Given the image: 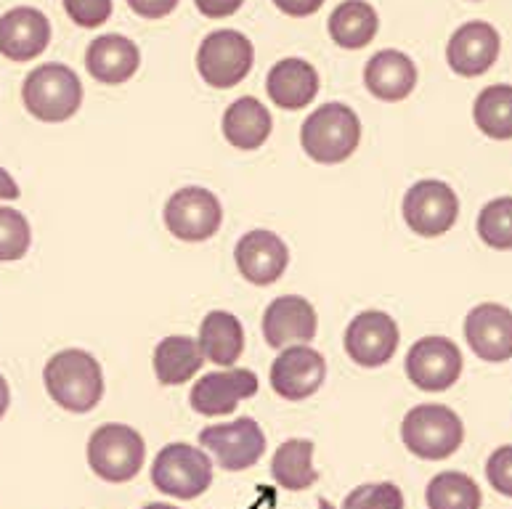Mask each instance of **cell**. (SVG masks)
I'll return each mask as SVG.
<instances>
[{
  "label": "cell",
  "instance_id": "7",
  "mask_svg": "<svg viewBox=\"0 0 512 509\" xmlns=\"http://www.w3.org/2000/svg\"><path fill=\"white\" fill-rule=\"evenodd\" d=\"M255 59L253 43L237 30L210 32L197 51V69L213 88H234L250 75Z\"/></svg>",
  "mask_w": 512,
  "mask_h": 509
},
{
  "label": "cell",
  "instance_id": "34",
  "mask_svg": "<svg viewBox=\"0 0 512 509\" xmlns=\"http://www.w3.org/2000/svg\"><path fill=\"white\" fill-rule=\"evenodd\" d=\"M486 478L491 488L512 499V446H499L486 462Z\"/></svg>",
  "mask_w": 512,
  "mask_h": 509
},
{
  "label": "cell",
  "instance_id": "4",
  "mask_svg": "<svg viewBox=\"0 0 512 509\" xmlns=\"http://www.w3.org/2000/svg\"><path fill=\"white\" fill-rule=\"evenodd\" d=\"M22 101L32 117L43 122H64L83 104L80 77L67 64H43L32 69L22 85Z\"/></svg>",
  "mask_w": 512,
  "mask_h": 509
},
{
  "label": "cell",
  "instance_id": "17",
  "mask_svg": "<svg viewBox=\"0 0 512 509\" xmlns=\"http://www.w3.org/2000/svg\"><path fill=\"white\" fill-rule=\"evenodd\" d=\"M237 268L250 284L268 287L282 279L290 263L287 244L274 231H250L237 242Z\"/></svg>",
  "mask_w": 512,
  "mask_h": 509
},
{
  "label": "cell",
  "instance_id": "12",
  "mask_svg": "<svg viewBox=\"0 0 512 509\" xmlns=\"http://www.w3.org/2000/svg\"><path fill=\"white\" fill-rule=\"evenodd\" d=\"M398 350V324L383 311H364L345 329V353L359 366L377 369Z\"/></svg>",
  "mask_w": 512,
  "mask_h": 509
},
{
  "label": "cell",
  "instance_id": "14",
  "mask_svg": "<svg viewBox=\"0 0 512 509\" xmlns=\"http://www.w3.org/2000/svg\"><path fill=\"white\" fill-rule=\"evenodd\" d=\"M465 340L475 356L489 364L512 358V311L499 303H481L467 313Z\"/></svg>",
  "mask_w": 512,
  "mask_h": 509
},
{
  "label": "cell",
  "instance_id": "30",
  "mask_svg": "<svg viewBox=\"0 0 512 509\" xmlns=\"http://www.w3.org/2000/svg\"><path fill=\"white\" fill-rule=\"evenodd\" d=\"M478 236L491 250H512V197L491 199L478 215Z\"/></svg>",
  "mask_w": 512,
  "mask_h": 509
},
{
  "label": "cell",
  "instance_id": "41",
  "mask_svg": "<svg viewBox=\"0 0 512 509\" xmlns=\"http://www.w3.org/2000/svg\"><path fill=\"white\" fill-rule=\"evenodd\" d=\"M319 509H335V504L327 502V499H321V502H319Z\"/></svg>",
  "mask_w": 512,
  "mask_h": 509
},
{
  "label": "cell",
  "instance_id": "36",
  "mask_svg": "<svg viewBox=\"0 0 512 509\" xmlns=\"http://www.w3.org/2000/svg\"><path fill=\"white\" fill-rule=\"evenodd\" d=\"M199 8V14H205L207 19H226V16L237 14L245 0H194Z\"/></svg>",
  "mask_w": 512,
  "mask_h": 509
},
{
  "label": "cell",
  "instance_id": "35",
  "mask_svg": "<svg viewBox=\"0 0 512 509\" xmlns=\"http://www.w3.org/2000/svg\"><path fill=\"white\" fill-rule=\"evenodd\" d=\"M128 6L144 19H162L178 6V0H128Z\"/></svg>",
  "mask_w": 512,
  "mask_h": 509
},
{
  "label": "cell",
  "instance_id": "9",
  "mask_svg": "<svg viewBox=\"0 0 512 509\" xmlns=\"http://www.w3.org/2000/svg\"><path fill=\"white\" fill-rule=\"evenodd\" d=\"M223 221L221 202L213 191L186 186L165 205V226L181 242H207L218 234Z\"/></svg>",
  "mask_w": 512,
  "mask_h": 509
},
{
  "label": "cell",
  "instance_id": "39",
  "mask_svg": "<svg viewBox=\"0 0 512 509\" xmlns=\"http://www.w3.org/2000/svg\"><path fill=\"white\" fill-rule=\"evenodd\" d=\"M8 403H11V390H8V382L3 380V374H0V419L6 417Z\"/></svg>",
  "mask_w": 512,
  "mask_h": 509
},
{
  "label": "cell",
  "instance_id": "10",
  "mask_svg": "<svg viewBox=\"0 0 512 509\" xmlns=\"http://www.w3.org/2000/svg\"><path fill=\"white\" fill-rule=\"evenodd\" d=\"M199 443L215 456L218 467L226 472H242L253 467L266 454V433L250 417H239L229 425L205 427Z\"/></svg>",
  "mask_w": 512,
  "mask_h": 509
},
{
  "label": "cell",
  "instance_id": "8",
  "mask_svg": "<svg viewBox=\"0 0 512 509\" xmlns=\"http://www.w3.org/2000/svg\"><path fill=\"white\" fill-rule=\"evenodd\" d=\"M459 218V199L444 181H417L404 197V221L420 236L449 234Z\"/></svg>",
  "mask_w": 512,
  "mask_h": 509
},
{
  "label": "cell",
  "instance_id": "37",
  "mask_svg": "<svg viewBox=\"0 0 512 509\" xmlns=\"http://www.w3.org/2000/svg\"><path fill=\"white\" fill-rule=\"evenodd\" d=\"M274 6L287 16H295V19H303V16L316 14L324 0H274Z\"/></svg>",
  "mask_w": 512,
  "mask_h": 509
},
{
  "label": "cell",
  "instance_id": "38",
  "mask_svg": "<svg viewBox=\"0 0 512 509\" xmlns=\"http://www.w3.org/2000/svg\"><path fill=\"white\" fill-rule=\"evenodd\" d=\"M19 197H22V191H19L16 181L6 173V170L0 168V199H8V202H14V199H19Z\"/></svg>",
  "mask_w": 512,
  "mask_h": 509
},
{
  "label": "cell",
  "instance_id": "6",
  "mask_svg": "<svg viewBox=\"0 0 512 509\" xmlns=\"http://www.w3.org/2000/svg\"><path fill=\"white\" fill-rule=\"evenodd\" d=\"M146 459L144 438L128 425H101L88 441V464L107 483H128Z\"/></svg>",
  "mask_w": 512,
  "mask_h": 509
},
{
  "label": "cell",
  "instance_id": "15",
  "mask_svg": "<svg viewBox=\"0 0 512 509\" xmlns=\"http://www.w3.org/2000/svg\"><path fill=\"white\" fill-rule=\"evenodd\" d=\"M51 43V22L43 11L30 6L11 8L0 16V54L8 61L38 59Z\"/></svg>",
  "mask_w": 512,
  "mask_h": 509
},
{
  "label": "cell",
  "instance_id": "29",
  "mask_svg": "<svg viewBox=\"0 0 512 509\" xmlns=\"http://www.w3.org/2000/svg\"><path fill=\"white\" fill-rule=\"evenodd\" d=\"M428 509H481V488L465 472H441L425 491Z\"/></svg>",
  "mask_w": 512,
  "mask_h": 509
},
{
  "label": "cell",
  "instance_id": "22",
  "mask_svg": "<svg viewBox=\"0 0 512 509\" xmlns=\"http://www.w3.org/2000/svg\"><path fill=\"white\" fill-rule=\"evenodd\" d=\"M364 83L369 93L380 101H404L417 85V67L401 51H380L367 61L364 69Z\"/></svg>",
  "mask_w": 512,
  "mask_h": 509
},
{
  "label": "cell",
  "instance_id": "16",
  "mask_svg": "<svg viewBox=\"0 0 512 509\" xmlns=\"http://www.w3.org/2000/svg\"><path fill=\"white\" fill-rule=\"evenodd\" d=\"M258 393V377L250 369H229V372L205 374L194 385L192 409L205 417H226L237 409L239 401Z\"/></svg>",
  "mask_w": 512,
  "mask_h": 509
},
{
  "label": "cell",
  "instance_id": "40",
  "mask_svg": "<svg viewBox=\"0 0 512 509\" xmlns=\"http://www.w3.org/2000/svg\"><path fill=\"white\" fill-rule=\"evenodd\" d=\"M144 509H178V507H173V504H149V507H144Z\"/></svg>",
  "mask_w": 512,
  "mask_h": 509
},
{
  "label": "cell",
  "instance_id": "25",
  "mask_svg": "<svg viewBox=\"0 0 512 509\" xmlns=\"http://www.w3.org/2000/svg\"><path fill=\"white\" fill-rule=\"evenodd\" d=\"M377 30H380V19L367 0H343L329 16V38L348 51L369 46Z\"/></svg>",
  "mask_w": 512,
  "mask_h": 509
},
{
  "label": "cell",
  "instance_id": "28",
  "mask_svg": "<svg viewBox=\"0 0 512 509\" xmlns=\"http://www.w3.org/2000/svg\"><path fill=\"white\" fill-rule=\"evenodd\" d=\"M473 120L483 136L494 141L512 138V85H489L478 93Z\"/></svg>",
  "mask_w": 512,
  "mask_h": 509
},
{
  "label": "cell",
  "instance_id": "2",
  "mask_svg": "<svg viewBox=\"0 0 512 509\" xmlns=\"http://www.w3.org/2000/svg\"><path fill=\"white\" fill-rule=\"evenodd\" d=\"M300 144L308 157L321 165L345 162L361 144L359 114L337 101L324 104L303 122Z\"/></svg>",
  "mask_w": 512,
  "mask_h": 509
},
{
  "label": "cell",
  "instance_id": "32",
  "mask_svg": "<svg viewBox=\"0 0 512 509\" xmlns=\"http://www.w3.org/2000/svg\"><path fill=\"white\" fill-rule=\"evenodd\" d=\"M343 509H404V494L393 483H367L345 496Z\"/></svg>",
  "mask_w": 512,
  "mask_h": 509
},
{
  "label": "cell",
  "instance_id": "26",
  "mask_svg": "<svg viewBox=\"0 0 512 509\" xmlns=\"http://www.w3.org/2000/svg\"><path fill=\"white\" fill-rule=\"evenodd\" d=\"M205 356L199 342L186 335L165 337L154 348V374L162 385H184L202 369Z\"/></svg>",
  "mask_w": 512,
  "mask_h": 509
},
{
  "label": "cell",
  "instance_id": "18",
  "mask_svg": "<svg viewBox=\"0 0 512 509\" xmlns=\"http://www.w3.org/2000/svg\"><path fill=\"white\" fill-rule=\"evenodd\" d=\"M319 319H316L314 305L306 297L284 295L276 297L263 313V337L271 348H284V345H306L314 340Z\"/></svg>",
  "mask_w": 512,
  "mask_h": 509
},
{
  "label": "cell",
  "instance_id": "3",
  "mask_svg": "<svg viewBox=\"0 0 512 509\" xmlns=\"http://www.w3.org/2000/svg\"><path fill=\"white\" fill-rule=\"evenodd\" d=\"M401 441L414 456L441 462L462 446L465 425L444 403H422L414 406L401 425Z\"/></svg>",
  "mask_w": 512,
  "mask_h": 509
},
{
  "label": "cell",
  "instance_id": "24",
  "mask_svg": "<svg viewBox=\"0 0 512 509\" xmlns=\"http://www.w3.org/2000/svg\"><path fill=\"white\" fill-rule=\"evenodd\" d=\"M199 348L207 361L218 366H234L245 350V329L237 316L226 311L207 313L199 327Z\"/></svg>",
  "mask_w": 512,
  "mask_h": 509
},
{
  "label": "cell",
  "instance_id": "31",
  "mask_svg": "<svg viewBox=\"0 0 512 509\" xmlns=\"http://www.w3.org/2000/svg\"><path fill=\"white\" fill-rule=\"evenodd\" d=\"M32 244L30 221L24 213L0 207V263L22 260Z\"/></svg>",
  "mask_w": 512,
  "mask_h": 509
},
{
  "label": "cell",
  "instance_id": "19",
  "mask_svg": "<svg viewBox=\"0 0 512 509\" xmlns=\"http://www.w3.org/2000/svg\"><path fill=\"white\" fill-rule=\"evenodd\" d=\"M499 46V32L489 22H467L451 35L446 59L457 75L478 77L489 72L491 64L497 61Z\"/></svg>",
  "mask_w": 512,
  "mask_h": 509
},
{
  "label": "cell",
  "instance_id": "5",
  "mask_svg": "<svg viewBox=\"0 0 512 509\" xmlns=\"http://www.w3.org/2000/svg\"><path fill=\"white\" fill-rule=\"evenodd\" d=\"M152 483L162 494L189 502L213 486V462L189 443H170L154 459Z\"/></svg>",
  "mask_w": 512,
  "mask_h": 509
},
{
  "label": "cell",
  "instance_id": "23",
  "mask_svg": "<svg viewBox=\"0 0 512 509\" xmlns=\"http://www.w3.org/2000/svg\"><path fill=\"white\" fill-rule=\"evenodd\" d=\"M271 128V112L253 96H242L223 114V136L242 152L260 149L271 136Z\"/></svg>",
  "mask_w": 512,
  "mask_h": 509
},
{
  "label": "cell",
  "instance_id": "1",
  "mask_svg": "<svg viewBox=\"0 0 512 509\" xmlns=\"http://www.w3.org/2000/svg\"><path fill=\"white\" fill-rule=\"evenodd\" d=\"M48 396L72 414L91 411L104 396V374L99 361L80 348L56 353L43 372Z\"/></svg>",
  "mask_w": 512,
  "mask_h": 509
},
{
  "label": "cell",
  "instance_id": "11",
  "mask_svg": "<svg viewBox=\"0 0 512 509\" xmlns=\"http://www.w3.org/2000/svg\"><path fill=\"white\" fill-rule=\"evenodd\" d=\"M462 374V353L446 337H422L406 353V377L420 390H449Z\"/></svg>",
  "mask_w": 512,
  "mask_h": 509
},
{
  "label": "cell",
  "instance_id": "20",
  "mask_svg": "<svg viewBox=\"0 0 512 509\" xmlns=\"http://www.w3.org/2000/svg\"><path fill=\"white\" fill-rule=\"evenodd\" d=\"M141 64V51L125 35H101L88 46L85 67L93 80L104 85H123L136 75Z\"/></svg>",
  "mask_w": 512,
  "mask_h": 509
},
{
  "label": "cell",
  "instance_id": "27",
  "mask_svg": "<svg viewBox=\"0 0 512 509\" xmlns=\"http://www.w3.org/2000/svg\"><path fill=\"white\" fill-rule=\"evenodd\" d=\"M311 456H314V443L292 438L276 449L274 459H271V475L287 491H306L319 480Z\"/></svg>",
  "mask_w": 512,
  "mask_h": 509
},
{
  "label": "cell",
  "instance_id": "33",
  "mask_svg": "<svg viewBox=\"0 0 512 509\" xmlns=\"http://www.w3.org/2000/svg\"><path fill=\"white\" fill-rule=\"evenodd\" d=\"M64 11L77 27H101L112 14V0H64Z\"/></svg>",
  "mask_w": 512,
  "mask_h": 509
},
{
  "label": "cell",
  "instance_id": "13",
  "mask_svg": "<svg viewBox=\"0 0 512 509\" xmlns=\"http://www.w3.org/2000/svg\"><path fill=\"white\" fill-rule=\"evenodd\" d=\"M327 377V364L319 350L308 345H292L282 350L271 366V388L276 396L287 401H303L311 398L321 388Z\"/></svg>",
  "mask_w": 512,
  "mask_h": 509
},
{
  "label": "cell",
  "instance_id": "21",
  "mask_svg": "<svg viewBox=\"0 0 512 509\" xmlns=\"http://www.w3.org/2000/svg\"><path fill=\"white\" fill-rule=\"evenodd\" d=\"M266 88L276 107L295 112V109L308 107L316 99L319 72L306 59H282L268 72Z\"/></svg>",
  "mask_w": 512,
  "mask_h": 509
}]
</instances>
